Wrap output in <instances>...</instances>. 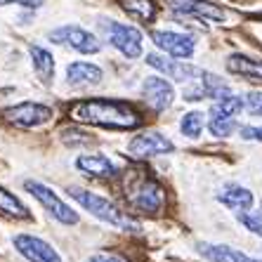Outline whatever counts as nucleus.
Returning <instances> with one entry per match:
<instances>
[{
    "label": "nucleus",
    "mask_w": 262,
    "mask_h": 262,
    "mask_svg": "<svg viewBox=\"0 0 262 262\" xmlns=\"http://www.w3.org/2000/svg\"><path fill=\"white\" fill-rule=\"evenodd\" d=\"M151 40L156 43V48H161L163 52H168L170 57L177 59H187L194 55L196 40L187 33H177V31H154Z\"/></svg>",
    "instance_id": "9"
},
{
    "label": "nucleus",
    "mask_w": 262,
    "mask_h": 262,
    "mask_svg": "<svg viewBox=\"0 0 262 262\" xmlns=\"http://www.w3.org/2000/svg\"><path fill=\"white\" fill-rule=\"evenodd\" d=\"M45 0H0V5H24V7H40Z\"/></svg>",
    "instance_id": "29"
},
{
    "label": "nucleus",
    "mask_w": 262,
    "mask_h": 262,
    "mask_svg": "<svg viewBox=\"0 0 262 262\" xmlns=\"http://www.w3.org/2000/svg\"><path fill=\"white\" fill-rule=\"evenodd\" d=\"M217 201L225 203L232 210H248L253 206V194L248 189H244V187H232V189L217 194Z\"/></svg>",
    "instance_id": "20"
},
{
    "label": "nucleus",
    "mask_w": 262,
    "mask_h": 262,
    "mask_svg": "<svg viewBox=\"0 0 262 262\" xmlns=\"http://www.w3.org/2000/svg\"><path fill=\"white\" fill-rule=\"evenodd\" d=\"M142 99H144L154 111H165L175 102V88L161 76H149L142 83Z\"/></svg>",
    "instance_id": "10"
},
{
    "label": "nucleus",
    "mask_w": 262,
    "mask_h": 262,
    "mask_svg": "<svg viewBox=\"0 0 262 262\" xmlns=\"http://www.w3.org/2000/svg\"><path fill=\"white\" fill-rule=\"evenodd\" d=\"M170 151H175V144L161 133H142L130 142V154L135 159H149V156H159V154H170Z\"/></svg>",
    "instance_id": "12"
},
{
    "label": "nucleus",
    "mask_w": 262,
    "mask_h": 262,
    "mask_svg": "<svg viewBox=\"0 0 262 262\" xmlns=\"http://www.w3.org/2000/svg\"><path fill=\"white\" fill-rule=\"evenodd\" d=\"M199 253L210 262H244L246 257L238 250L229 246H213V244H199Z\"/></svg>",
    "instance_id": "19"
},
{
    "label": "nucleus",
    "mask_w": 262,
    "mask_h": 262,
    "mask_svg": "<svg viewBox=\"0 0 262 262\" xmlns=\"http://www.w3.org/2000/svg\"><path fill=\"white\" fill-rule=\"evenodd\" d=\"M227 71L236 73V76H244L250 80H262V59L248 55H229L227 57Z\"/></svg>",
    "instance_id": "16"
},
{
    "label": "nucleus",
    "mask_w": 262,
    "mask_h": 262,
    "mask_svg": "<svg viewBox=\"0 0 262 262\" xmlns=\"http://www.w3.org/2000/svg\"><path fill=\"white\" fill-rule=\"evenodd\" d=\"M241 137H244V140L262 142V128H255V125H246V128H241Z\"/></svg>",
    "instance_id": "28"
},
{
    "label": "nucleus",
    "mask_w": 262,
    "mask_h": 262,
    "mask_svg": "<svg viewBox=\"0 0 262 262\" xmlns=\"http://www.w3.org/2000/svg\"><path fill=\"white\" fill-rule=\"evenodd\" d=\"M76 168L80 172H85L90 177H102V180H111L116 177L118 170L106 156H78L76 159Z\"/></svg>",
    "instance_id": "15"
},
{
    "label": "nucleus",
    "mask_w": 262,
    "mask_h": 262,
    "mask_svg": "<svg viewBox=\"0 0 262 262\" xmlns=\"http://www.w3.org/2000/svg\"><path fill=\"white\" fill-rule=\"evenodd\" d=\"M220 111H225V114H229V116H236L238 111L244 109V99L236 97V95H227V97L217 99V104H215Z\"/></svg>",
    "instance_id": "25"
},
{
    "label": "nucleus",
    "mask_w": 262,
    "mask_h": 262,
    "mask_svg": "<svg viewBox=\"0 0 262 262\" xmlns=\"http://www.w3.org/2000/svg\"><path fill=\"white\" fill-rule=\"evenodd\" d=\"M238 220H241V225H244L248 232L262 236V213H241Z\"/></svg>",
    "instance_id": "26"
},
{
    "label": "nucleus",
    "mask_w": 262,
    "mask_h": 262,
    "mask_svg": "<svg viewBox=\"0 0 262 262\" xmlns=\"http://www.w3.org/2000/svg\"><path fill=\"white\" fill-rule=\"evenodd\" d=\"M29 52H31V61H33V69H36L38 76L45 83L52 80V76H55V57L50 55L45 48H38V45H31Z\"/></svg>",
    "instance_id": "18"
},
{
    "label": "nucleus",
    "mask_w": 262,
    "mask_h": 262,
    "mask_svg": "<svg viewBox=\"0 0 262 262\" xmlns=\"http://www.w3.org/2000/svg\"><path fill=\"white\" fill-rule=\"evenodd\" d=\"M3 118L12 125H19V128H36V125H43L52 118V109L45 104L21 102L17 106H10V109L3 111Z\"/></svg>",
    "instance_id": "5"
},
{
    "label": "nucleus",
    "mask_w": 262,
    "mask_h": 262,
    "mask_svg": "<svg viewBox=\"0 0 262 262\" xmlns=\"http://www.w3.org/2000/svg\"><path fill=\"white\" fill-rule=\"evenodd\" d=\"M50 40L59 45H67V48L76 50L80 55H97L102 50V43L95 33H90L88 29H80V26H61V29H55L50 33Z\"/></svg>",
    "instance_id": "4"
},
{
    "label": "nucleus",
    "mask_w": 262,
    "mask_h": 262,
    "mask_svg": "<svg viewBox=\"0 0 262 262\" xmlns=\"http://www.w3.org/2000/svg\"><path fill=\"white\" fill-rule=\"evenodd\" d=\"M146 64L156 71H161L163 76L168 78L177 80V83H182V80H189V78H196V76H201V69L191 67L187 61H177V57H163V55H146Z\"/></svg>",
    "instance_id": "11"
},
{
    "label": "nucleus",
    "mask_w": 262,
    "mask_h": 262,
    "mask_svg": "<svg viewBox=\"0 0 262 262\" xmlns=\"http://www.w3.org/2000/svg\"><path fill=\"white\" fill-rule=\"evenodd\" d=\"M69 196H71L73 201H78L88 213H92L95 217L104 220V222H109V225L118 227V229H125V232H137V229H140L116 203H111L109 199H104V196L92 194V191H85V189H78V187H69Z\"/></svg>",
    "instance_id": "2"
},
{
    "label": "nucleus",
    "mask_w": 262,
    "mask_h": 262,
    "mask_svg": "<svg viewBox=\"0 0 262 262\" xmlns=\"http://www.w3.org/2000/svg\"><path fill=\"white\" fill-rule=\"evenodd\" d=\"M244 109L253 116H262V92H248L244 97Z\"/></svg>",
    "instance_id": "27"
},
{
    "label": "nucleus",
    "mask_w": 262,
    "mask_h": 262,
    "mask_svg": "<svg viewBox=\"0 0 262 262\" xmlns=\"http://www.w3.org/2000/svg\"><path fill=\"white\" fill-rule=\"evenodd\" d=\"M69 116L78 123L111 130H133L142 123V114L128 102L118 99H83L69 109Z\"/></svg>",
    "instance_id": "1"
},
{
    "label": "nucleus",
    "mask_w": 262,
    "mask_h": 262,
    "mask_svg": "<svg viewBox=\"0 0 262 262\" xmlns=\"http://www.w3.org/2000/svg\"><path fill=\"white\" fill-rule=\"evenodd\" d=\"M24 189L29 191V194L33 196V199H36V201L40 203V206H43L45 210H48V213L57 220V222H61V225H78L80 215L76 213L71 206H67V203L61 201L59 196L50 189V187L29 180V182H24Z\"/></svg>",
    "instance_id": "3"
},
{
    "label": "nucleus",
    "mask_w": 262,
    "mask_h": 262,
    "mask_svg": "<svg viewBox=\"0 0 262 262\" xmlns=\"http://www.w3.org/2000/svg\"><path fill=\"white\" fill-rule=\"evenodd\" d=\"M168 5L175 14L182 17H199V19H208V21H227V10L206 0H168Z\"/></svg>",
    "instance_id": "8"
},
{
    "label": "nucleus",
    "mask_w": 262,
    "mask_h": 262,
    "mask_svg": "<svg viewBox=\"0 0 262 262\" xmlns=\"http://www.w3.org/2000/svg\"><path fill=\"white\" fill-rule=\"evenodd\" d=\"M106 36H109V43L121 52L123 57L128 59H137L142 57V33L135 26L130 24H118V21H111L109 29H106Z\"/></svg>",
    "instance_id": "6"
},
{
    "label": "nucleus",
    "mask_w": 262,
    "mask_h": 262,
    "mask_svg": "<svg viewBox=\"0 0 262 262\" xmlns=\"http://www.w3.org/2000/svg\"><path fill=\"white\" fill-rule=\"evenodd\" d=\"M14 246H17V250L29 262H61V257L57 255V250L50 244H45L43 238L19 234V236H14Z\"/></svg>",
    "instance_id": "13"
},
{
    "label": "nucleus",
    "mask_w": 262,
    "mask_h": 262,
    "mask_svg": "<svg viewBox=\"0 0 262 262\" xmlns=\"http://www.w3.org/2000/svg\"><path fill=\"white\" fill-rule=\"evenodd\" d=\"M0 213L10 215V217H29V208L19 201L12 191L0 189Z\"/></svg>",
    "instance_id": "23"
},
{
    "label": "nucleus",
    "mask_w": 262,
    "mask_h": 262,
    "mask_svg": "<svg viewBox=\"0 0 262 262\" xmlns=\"http://www.w3.org/2000/svg\"><path fill=\"white\" fill-rule=\"evenodd\" d=\"M128 199H130V206L133 208H137V210H142V213L154 215L163 208L165 191L156 180H144V182H140L137 187H135L133 194H130Z\"/></svg>",
    "instance_id": "7"
},
{
    "label": "nucleus",
    "mask_w": 262,
    "mask_h": 262,
    "mask_svg": "<svg viewBox=\"0 0 262 262\" xmlns=\"http://www.w3.org/2000/svg\"><path fill=\"white\" fill-rule=\"evenodd\" d=\"M180 130L187 137H199L203 130V114L201 111H191V114H184L182 123H180Z\"/></svg>",
    "instance_id": "24"
},
{
    "label": "nucleus",
    "mask_w": 262,
    "mask_h": 262,
    "mask_svg": "<svg viewBox=\"0 0 262 262\" xmlns=\"http://www.w3.org/2000/svg\"><path fill=\"white\" fill-rule=\"evenodd\" d=\"M244 262H260V260H250V257H246V260Z\"/></svg>",
    "instance_id": "31"
},
{
    "label": "nucleus",
    "mask_w": 262,
    "mask_h": 262,
    "mask_svg": "<svg viewBox=\"0 0 262 262\" xmlns=\"http://www.w3.org/2000/svg\"><path fill=\"white\" fill-rule=\"evenodd\" d=\"M118 3L130 17H135L142 24H151L159 14V7L154 0H118Z\"/></svg>",
    "instance_id": "17"
},
{
    "label": "nucleus",
    "mask_w": 262,
    "mask_h": 262,
    "mask_svg": "<svg viewBox=\"0 0 262 262\" xmlns=\"http://www.w3.org/2000/svg\"><path fill=\"white\" fill-rule=\"evenodd\" d=\"M201 85H203V90H206V97L222 99V97H227V95H232L229 85H227V83L220 78V76H215V73L203 71L201 73Z\"/></svg>",
    "instance_id": "22"
},
{
    "label": "nucleus",
    "mask_w": 262,
    "mask_h": 262,
    "mask_svg": "<svg viewBox=\"0 0 262 262\" xmlns=\"http://www.w3.org/2000/svg\"><path fill=\"white\" fill-rule=\"evenodd\" d=\"M90 262H125V260H121L116 255H92Z\"/></svg>",
    "instance_id": "30"
},
{
    "label": "nucleus",
    "mask_w": 262,
    "mask_h": 262,
    "mask_svg": "<svg viewBox=\"0 0 262 262\" xmlns=\"http://www.w3.org/2000/svg\"><path fill=\"white\" fill-rule=\"evenodd\" d=\"M99 80H102V69L90 64V61H73L67 69V83L73 88L97 85Z\"/></svg>",
    "instance_id": "14"
},
{
    "label": "nucleus",
    "mask_w": 262,
    "mask_h": 262,
    "mask_svg": "<svg viewBox=\"0 0 262 262\" xmlns=\"http://www.w3.org/2000/svg\"><path fill=\"white\" fill-rule=\"evenodd\" d=\"M234 128H236L234 116H229V114H225V111H220L217 106H213V109H210L208 130H210V135H213V137H229V135L234 133Z\"/></svg>",
    "instance_id": "21"
}]
</instances>
